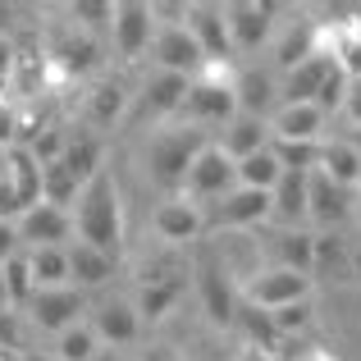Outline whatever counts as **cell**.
<instances>
[{
  "label": "cell",
  "mask_w": 361,
  "mask_h": 361,
  "mask_svg": "<svg viewBox=\"0 0 361 361\" xmlns=\"http://www.w3.org/2000/svg\"><path fill=\"white\" fill-rule=\"evenodd\" d=\"M178 298H183V279H147L137 293V302H133V311H137V320L147 325V320H165L169 311L178 307Z\"/></svg>",
  "instance_id": "obj_31"
},
{
  "label": "cell",
  "mask_w": 361,
  "mask_h": 361,
  "mask_svg": "<svg viewBox=\"0 0 361 361\" xmlns=\"http://www.w3.org/2000/svg\"><path fill=\"white\" fill-rule=\"evenodd\" d=\"M274 261H279V270H293V274H307L311 279V265H316V233L311 229H279V238H274Z\"/></svg>",
  "instance_id": "obj_30"
},
{
  "label": "cell",
  "mask_w": 361,
  "mask_h": 361,
  "mask_svg": "<svg viewBox=\"0 0 361 361\" xmlns=\"http://www.w3.org/2000/svg\"><path fill=\"white\" fill-rule=\"evenodd\" d=\"M243 298L247 307H261V311H274V307H288V302H302L311 298V279L307 274H293V270H256L243 279Z\"/></svg>",
  "instance_id": "obj_8"
},
{
  "label": "cell",
  "mask_w": 361,
  "mask_h": 361,
  "mask_svg": "<svg viewBox=\"0 0 361 361\" xmlns=\"http://www.w3.org/2000/svg\"><path fill=\"white\" fill-rule=\"evenodd\" d=\"M233 174H238V188H252V192H274V183H279L283 165L274 160V151H256V156H243L233 160Z\"/></svg>",
  "instance_id": "obj_32"
},
{
  "label": "cell",
  "mask_w": 361,
  "mask_h": 361,
  "mask_svg": "<svg viewBox=\"0 0 361 361\" xmlns=\"http://www.w3.org/2000/svg\"><path fill=\"white\" fill-rule=\"evenodd\" d=\"M238 361H279V357H274V353H261V348H243Z\"/></svg>",
  "instance_id": "obj_49"
},
{
  "label": "cell",
  "mask_w": 361,
  "mask_h": 361,
  "mask_svg": "<svg viewBox=\"0 0 361 361\" xmlns=\"http://www.w3.org/2000/svg\"><path fill=\"white\" fill-rule=\"evenodd\" d=\"M60 165L69 169L78 183H87V178H97L101 169H106V142H101L97 133H69Z\"/></svg>",
  "instance_id": "obj_25"
},
{
  "label": "cell",
  "mask_w": 361,
  "mask_h": 361,
  "mask_svg": "<svg viewBox=\"0 0 361 361\" xmlns=\"http://www.w3.org/2000/svg\"><path fill=\"white\" fill-rule=\"evenodd\" d=\"M97 361H115V357H106V353H101V357H97Z\"/></svg>",
  "instance_id": "obj_57"
},
{
  "label": "cell",
  "mask_w": 361,
  "mask_h": 361,
  "mask_svg": "<svg viewBox=\"0 0 361 361\" xmlns=\"http://www.w3.org/2000/svg\"><path fill=\"white\" fill-rule=\"evenodd\" d=\"M233 325L247 329V348H261V353H274V348H279V334H274V325H270V311L247 307V302H243Z\"/></svg>",
  "instance_id": "obj_37"
},
{
  "label": "cell",
  "mask_w": 361,
  "mask_h": 361,
  "mask_svg": "<svg viewBox=\"0 0 361 361\" xmlns=\"http://www.w3.org/2000/svg\"><path fill=\"white\" fill-rule=\"evenodd\" d=\"M183 27L192 32V42L202 46L206 64H229L233 60V42H229V23H224V5H188Z\"/></svg>",
  "instance_id": "obj_12"
},
{
  "label": "cell",
  "mask_w": 361,
  "mask_h": 361,
  "mask_svg": "<svg viewBox=\"0 0 361 361\" xmlns=\"http://www.w3.org/2000/svg\"><path fill=\"white\" fill-rule=\"evenodd\" d=\"M14 55H18V46L9 42V37H0V87L9 82V69H14Z\"/></svg>",
  "instance_id": "obj_47"
},
{
  "label": "cell",
  "mask_w": 361,
  "mask_h": 361,
  "mask_svg": "<svg viewBox=\"0 0 361 361\" xmlns=\"http://www.w3.org/2000/svg\"><path fill=\"white\" fill-rule=\"evenodd\" d=\"M0 307H9L5 302V261H0Z\"/></svg>",
  "instance_id": "obj_54"
},
{
  "label": "cell",
  "mask_w": 361,
  "mask_h": 361,
  "mask_svg": "<svg viewBox=\"0 0 361 361\" xmlns=\"http://www.w3.org/2000/svg\"><path fill=\"white\" fill-rule=\"evenodd\" d=\"M274 160H279L283 169H293V174H311L320 160V142H270Z\"/></svg>",
  "instance_id": "obj_39"
},
{
  "label": "cell",
  "mask_w": 361,
  "mask_h": 361,
  "mask_svg": "<svg viewBox=\"0 0 361 361\" xmlns=\"http://www.w3.org/2000/svg\"><path fill=\"white\" fill-rule=\"evenodd\" d=\"M316 169L329 178V183H338V188H361V160H357V151H353V142H325L320 137V160H316Z\"/></svg>",
  "instance_id": "obj_28"
},
{
  "label": "cell",
  "mask_w": 361,
  "mask_h": 361,
  "mask_svg": "<svg viewBox=\"0 0 361 361\" xmlns=\"http://www.w3.org/2000/svg\"><path fill=\"white\" fill-rule=\"evenodd\" d=\"M151 60L160 64V73H183V78H197L206 69L202 46L192 42L188 27H156L151 37Z\"/></svg>",
  "instance_id": "obj_9"
},
{
  "label": "cell",
  "mask_w": 361,
  "mask_h": 361,
  "mask_svg": "<svg viewBox=\"0 0 361 361\" xmlns=\"http://www.w3.org/2000/svg\"><path fill=\"white\" fill-rule=\"evenodd\" d=\"M64 142H69V133H64V128H37L32 137L23 142V147L32 151L37 165H55V160L64 156Z\"/></svg>",
  "instance_id": "obj_41"
},
{
  "label": "cell",
  "mask_w": 361,
  "mask_h": 361,
  "mask_svg": "<svg viewBox=\"0 0 361 361\" xmlns=\"http://www.w3.org/2000/svg\"><path fill=\"white\" fill-rule=\"evenodd\" d=\"M270 220V192H252V188H233L211 206L206 224L211 229H252V224Z\"/></svg>",
  "instance_id": "obj_14"
},
{
  "label": "cell",
  "mask_w": 361,
  "mask_h": 361,
  "mask_svg": "<svg viewBox=\"0 0 361 361\" xmlns=\"http://www.w3.org/2000/svg\"><path fill=\"white\" fill-rule=\"evenodd\" d=\"M97 357H101V338L87 320H78L64 334H55V361H97Z\"/></svg>",
  "instance_id": "obj_34"
},
{
  "label": "cell",
  "mask_w": 361,
  "mask_h": 361,
  "mask_svg": "<svg viewBox=\"0 0 361 361\" xmlns=\"http://www.w3.org/2000/svg\"><path fill=\"white\" fill-rule=\"evenodd\" d=\"M343 101H348V73L338 69V64H329V73H325V82H320L311 106H316L320 115H329V110H343Z\"/></svg>",
  "instance_id": "obj_42"
},
{
  "label": "cell",
  "mask_w": 361,
  "mask_h": 361,
  "mask_svg": "<svg viewBox=\"0 0 361 361\" xmlns=\"http://www.w3.org/2000/svg\"><path fill=\"white\" fill-rule=\"evenodd\" d=\"M329 64H334L329 55H311V60L293 64V69L279 78V106H307V101H316L320 82H325V73H329Z\"/></svg>",
  "instance_id": "obj_22"
},
{
  "label": "cell",
  "mask_w": 361,
  "mask_h": 361,
  "mask_svg": "<svg viewBox=\"0 0 361 361\" xmlns=\"http://www.w3.org/2000/svg\"><path fill=\"white\" fill-rule=\"evenodd\" d=\"M101 51L92 42V32H78V27H64V32L51 37V51H46V69L51 78H78V73L97 69Z\"/></svg>",
  "instance_id": "obj_10"
},
{
  "label": "cell",
  "mask_w": 361,
  "mask_h": 361,
  "mask_svg": "<svg viewBox=\"0 0 361 361\" xmlns=\"http://www.w3.org/2000/svg\"><path fill=\"white\" fill-rule=\"evenodd\" d=\"M64 256H69V283L78 293H87V288H106L110 279H115V256H106V252H97V247H87V243H69L64 247Z\"/></svg>",
  "instance_id": "obj_18"
},
{
  "label": "cell",
  "mask_w": 361,
  "mask_h": 361,
  "mask_svg": "<svg viewBox=\"0 0 361 361\" xmlns=\"http://www.w3.org/2000/svg\"><path fill=\"white\" fill-rule=\"evenodd\" d=\"M211 142L206 128H188V123H174V128H156V137L147 142V174L156 188L165 192H183V178L192 169L197 151Z\"/></svg>",
  "instance_id": "obj_2"
},
{
  "label": "cell",
  "mask_w": 361,
  "mask_h": 361,
  "mask_svg": "<svg viewBox=\"0 0 361 361\" xmlns=\"http://www.w3.org/2000/svg\"><path fill=\"white\" fill-rule=\"evenodd\" d=\"M188 82L183 73H156V78L147 82V92H142V110H147V119H174L178 106H183L188 97Z\"/></svg>",
  "instance_id": "obj_26"
},
{
  "label": "cell",
  "mask_w": 361,
  "mask_h": 361,
  "mask_svg": "<svg viewBox=\"0 0 361 361\" xmlns=\"http://www.w3.org/2000/svg\"><path fill=\"white\" fill-rule=\"evenodd\" d=\"M348 261H353V252H348V243L334 229L316 233V265H311V274L316 270H348Z\"/></svg>",
  "instance_id": "obj_40"
},
{
  "label": "cell",
  "mask_w": 361,
  "mask_h": 361,
  "mask_svg": "<svg viewBox=\"0 0 361 361\" xmlns=\"http://www.w3.org/2000/svg\"><path fill=\"white\" fill-rule=\"evenodd\" d=\"M265 123H270V142H320L325 115L307 101V106H279Z\"/></svg>",
  "instance_id": "obj_21"
},
{
  "label": "cell",
  "mask_w": 361,
  "mask_h": 361,
  "mask_svg": "<svg viewBox=\"0 0 361 361\" xmlns=\"http://www.w3.org/2000/svg\"><path fill=\"white\" fill-rule=\"evenodd\" d=\"M202 229H206V211L197 202H188V197H169L156 211V233L165 243H192L202 238Z\"/></svg>",
  "instance_id": "obj_19"
},
{
  "label": "cell",
  "mask_w": 361,
  "mask_h": 361,
  "mask_svg": "<svg viewBox=\"0 0 361 361\" xmlns=\"http://www.w3.org/2000/svg\"><path fill=\"white\" fill-rule=\"evenodd\" d=\"M233 115H238V101H233L229 69L220 73V64H206V69L188 82V97H183V106H178L174 119L188 123V128H211V123L224 128Z\"/></svg>",
  "instance_id": "obj_3"
},
{
  "label": "cell",
  "mask_w": 361,
  "mask_h": 361,
  "mask_svg": "<svg viewBox=\"0 0 361 361\" xmlns=\"http://www.w3.org/2000/svg\"><path fill=\"white\" fill-rule=\"evenodd\" d=\"M14 229H18V247L23 252H32V247H64L73 238V215L37 202L14 220Z\"/></svg>",
  "instance_id": "obj_11"
},
{
  "label": "cell",
  "mask_w": 361,
  "mask_h": 361,
  "mask_svg": "<svg viewBox=\"0 0 361 361\" xmlns=\"http://www.w3.org/2000/svg\"><path fill=\"white\" fill-rule=\"evenodd\" d=\"M14 252H23V247H18V229L9 220H0V261H9Z\"/></svg>",
  "instance_id": "obj_45"
},
{
  "label": "cell",
  "mask_w": 361,
  "mask_h": 361,
  "mask_svg": "<svg viewBox=\"0 0 361 361\" xmlns=\"http://www.w3.org/2000/svg\"><path fill=\"white\" fill-rule=\"evenodd\" d=\"M78 211H73V233L78 243L97 247V252L115 256L119 261V247H123V202H119V183L110 169H101L97 178H87L78 192Z\"/></svg>",
  "instance_id": "obj_1"
},
{
  "label": "cell",
  "mask_w": 361,
  "mask_h": 361,
  "mask_svg": "<svg viewBox=\"0 0 361 361\" xmlns=\"http://www.w3.org/2000/svg\"><path fill=\"white\" fill-rule=\"evenodd\" d=\"M279 361H338V357L325 353V348H298V353H283Z\"/></svg>",
  "instance_id": "obj_48"
},
{
  "label": "cell",
  "mask_w": 361,
  "mask_h": 361,
  "mask_svg": "<svg viewBox=\"0 0 361 361\" xmlns=\"http://www.w3.org/2000/svg\"><path fill=\"white\" fill-rule=\"evenodd\" d=\"M142 361H178V357H174V348H151Z\"/></svg>",
  "instance_id": "obj_50"
},
{
  "label": "cell",
  "mask_w": 361,
  "mask_h": 361,
  "mask_svg": "<svg viewBox=\"0 0 361 361\" xmlns=\"http://www.w3.org/2000/svg\"><path fill=\"white\" fill-rule=\"evenodd\" d=\"M37 283H32V270H27V252H14L5 261V302L14 311H23L27 302H32Z\"/></svg>",
  "instance_id": "obj_36"
},
{
  "label": "cell",
  "mask_w": 361,
  "mask_h": 361,
  "mask_svg": "<svg viewBox=\"0 0 361 361\" xmlns=\"http://www.w3.org/2000/svg\"><path fill=\"white\" fill-rule=\"evenodd\" d=\"M27 270H32L37 288H69V256H64V247H32L27 252Z\"/></svg>",
  "instance_id": "obj_33"
},
{
  "label": "cell",
  "mask_w": 361,
  "mask_h": 361,
  "mask_svg": "<svg viewBox=\"0 0 361 361\" xmlns=\"http://www.w3.org/2000/svg\"><path fill=\"white\" fill-rule=\"evenodd\" d=\"M9 23H14V5H0V37H9Z\"/></svg>",
  "instance_id": "obj_51"
},
{
  "label": "cell",
  "mask_w": 361,
  "mask_h": 361,
  "mask_svg": "<svg viewBox=\"0 0 361 361\" xmlns=\"http://www.w3.org/2000/svg\"><path fill=\"white\" fill-rule=\"evenodd\" d=\"M224 23H229V42L233 55H252L270 42L274 32V5H252V0H238V5H224Z\"/></svg>",
  "instance_id": "obj_13"
},
{
  "label": "cell",
  "mask_w": 361,
  "mask_h": 361,
  "mask_svg": "<svg viewBox=\"0 0 361 361\" xmlns=\"http://www.w3.org/2000/svg\"><path fill=\"white\" fill-rule=\"evenodd\" d=\"M348 270H353L357 279H361V247H357V252H353V261H348Z\"/></svg>",
  "instance_id": "obj_52"
},
{
  "label": "cell",
  "mask_w": 361,
  "mask_h": 361,
  "mask_svg": "<svg viewBox=\"0 0 361 361\" xmlns=\"http://www.w3.org/2000/svg\"><path fill=\"white\" fill-rule=\"evenodd\" d=\"M238 188V174H233V160L224 156L215 142H206L202 151H197V160H192V169H188V178H183V192L178 197H188V202H197L206 211V202H220L224 192H233Z\"/></svg>",
  "instance_id": "obj_4"
},
{
  "label": "cell",
  "mask_w": 361,
  "mask_h": 361,
  "mask_svg": "<svg viewBox=\"0 0 361 361\" xmlns=\"http://www.w3.org/2000/svg\"><path fill=\"white\" fill-rule=\"evenodd\" d=\"M5 178H9V188L18 192V206H23V211L42 202V165L32 160L27 147H9L5 151Z\"/></svg>",
  "instance_id": "obj_27"
},
{
  "label": "cell",
  "mask_w": 361,
  "mask_h": 361,
  "mask_svg": "<svg viewBox=\"0 0 361 361\" xmlns=\"http://www.w3.org/2000/svg\"><path fill=\"white\" fill-rule=\"evenodd\" d=\"M110 37H115L119 60L123 64H137L142 55L151 51V37H156L151 5H142V0H119L115 14H110Z\"/></svg>",
  "instance_id": "obj_7"
},
{
  "label": "cell",
  "mask_w": 361,
  "mask_h": 361,
  "mask_svg": "<svg viewBox=\"0 0 361 361\" xmlns=\"http://www.w3.org/2000/svg\"><path fill=\"white\" fill-rule=\"evenodd\" d=\"M197 293H202V307L211 316V325L229 329L238 320V293H233V274L215 261L211 252L197 256Z\"/></svg>",
  "instance_id": "obj_6"
},
{
  "label": "cell",
  "mask_w": 361,
  "mask_h": 361,
  "mask_svg": "<svg viewBox=\"0 0 361 361\" xmlns=\"http://www.w3.org/2000/svg\"><path fill=\"white\" fill-rule=\"evenodd\" d=\"M270 220L279 229H302L307 224V174H293V169L279 174V183L270 192Z\"/></svg>",
  "instance_id": "obj_20"
},
{
  "label": "cell",
  "mask_w": 361,
  "mask_h": 361,
  "mask_svg": "<svg viewBox=\"0 0 361 361\" xmlns=\"http://www.w3.org/2000/svg\"><path fill=\"white\" fill-rule=\"evenodd\" d=\"M0 169H5V151H0Z\"/></svg>",
  "instance_id": "obj_58"
},
{
  "label": "cell",
  "mask_w": 361,
  "mask_h": 361,
  "mask_svg": "<svg viewBox=\"0 0 361 361\" xmlns=\"http://www.w3.org/2000/svg\"><path fill=\"white\" fill-rule=\"evenodd\" d=\"M23 311H27V320H32V329H42V334H64L69 325H78V320L87 316V293H78L73 283L69 288H37Z\"/></svg>",
  "instance_id": "obj_5"
},
{
  "label": "cell",
  "mask_w": 361,
  "mask_h": 361,
  "mask_svg": "<svg viewBox=\"0 0 361 361\" xmlns=\"http://www.w3.org/2000/svg\"><path fill=\"white\" fill-rule=\"evenodd\" d=\"M215 147H220L229 160L256 156V151L270 147V123H265V119H252V115H233L229 123H224V133H220V142H215Z\"/></svg>",
  "instance_id": "obj_23"
},
{
  "label": "cell",
  "mask_w": 361,
  "mask_h": 361,
  "mask_svg": "<svg viewBox=\"0 0 361 361\" xmlns=\"http://www.w3.org/2000/svg\"><path fill=\"white\" fill-rule=\"evenodd\" d=\"M348 211H353L348 188L329 183L320 169H311L307 174V220H316L320 229H338V224L348 220Z\"/></svg>",
  "instance_id": "obj_15"
},
{
  "label": "cell",
  "mask_w": 361,
  "mask_h": 361,
  "mask_svg": "<svg viewBox=\"0 0 361 361\" xmlns=\"http://www.w3.org/2000/svg\"><path fill=\"white\" fill-rule=\"evenodd\" d=\"M23 338H27L23 311L0 307V353H23Z\"/></svg>",
  "instance_id": "obj_44"
},
{
  "label": "cell",
  "mask_w": 361,
  "mask_h": 361,
  "mask_svg": "<svg viewBox=\"0 0 361 361\" xmlns=\"http://www.w3.org/2000/svg\"><path fill=\"white\" fill-rule=\"evenodd\" d=\"M82 183L69 174V169L55 160V165H42V206H55V211H69L78 202Z\"/></svg>",
  "instance_id": "obj_35"
},
{
  "label": "cell",
  "mask_w": 361,
  "mask_h": 361,
  "mask_svg": "<svg viewBox=\"0 0 361 361\" xmlns=\"http://www.w3.org/2000/svg\"><path fill=\"white\" fill-rule=\"evenodd\" d=\"M311 316H316V307H311V298H302V302H288V307H274L270 325L279 338H298L302 329H311Z\"/></svg>",
  "instance_id": "obj_38"
},
{
  "label": "cell",
  "mask_w": 361,
  "mask_h": 361,
  "mask_svg": "<svg viewBox=\"0 0 361 361\" xmlns=\"http://www.w3.org/2000/svg\"><path fill=\"white\" fill-rule=\"evenodd\" d=\"M343 110H348V119L361 128V78H348V101H343Z\"/></svg>",
  "instance_id": "obj_46"
},
{
  "label": "cell",
  "mask_w": 361,
  "mask_h": 361,
  "mask_svg": "<svg viewBox=\"0 0 361 361\" xmlns=\"http://www.w3.org/2000/svg\"><path fill=\"white\" fill-rule=\"evenodd\" d=\"M0 361H18V353H0Z\"/></svg>",
  "instance_id": "obj_56"
},
{
  "label": "cell",
  "mask_w": 361,
  "mask_h": 361,
  "mask_svg": "<svg viewBox=\"0 0 361 361\" xmlns=\"http://www.w3.org/2000/svg\"><path fill=\"white\" fill-rule=\"evenodd\" d=\"M92 329H97V338L101 343H110V348H123V343H137V334H142V320H137V311H133V302H101L97 311H92V320H87Z\"/></svg>",
  "instance_id": "obj_17"
},
{
  "label": "cell",
  "mask_w": 361,
  "mask_h": 361,
  "mask_svg": "<svg viewBox=\"0 0 361 361\" xmlns=\"http://www.w3.org/2000/svg\"><path fill=\"white\" fill-rule=\"evenodd\" d=\"M233 101H238V115L270 119L279 110V78L270 69H243L233 78Z\"/></svg>",
  "instance_id": "obj_16"
},
{
  "label": "cell",
  "mask_w": 361,
  "mask_h": 361,
  "mask_svg": "<svg viewBox=\"0 0 361 361\" xmlns=\"http://www.w3.org/2000/svg\"><path fill=\"white\" fill-rule=\"evenodd\" d=\"M18 361H55V357H46V353H23Z\"/></svg>",
  "instance_id": "obj_53"
},
{
  "label": "cell",
  "mask_w": 361,
  "mask_h": 361,
  "mask_svg": "<svg viewBox=\"0 0 361 361\" xmlns=\"http://www.w3.org/2000/svg\"><path fill=\"white\" fill-rule=\"evenodd\" d=\"M82 110H87L92 128H115L123 119V110H128V92H123V82H115V78H101L97 87L87 92Z\"/></svg>",
  "instance_id": "obj_29"
},
{
  "label": "cell",
  "mask_w": 361,
  "mask_h": 361,
  "mask_svg": "<svg viewBox=\"0 0 361 361\" xmlns=\"http://www.w3.org/2000/svg\"><path fill=\"white\" fill-rule=\"evenodd\" d=\"M64 14L73 18L69 27H78V32H92V27H110V14H115V5H106V0H78V5H69Z\"/></svg>",
  "instance_id": "obj_43"
},
{
  "label": "cell",
  "mask_w": 361,
  "mask_h": 361,
  "mask_svg": "<svg viewBox=\"0 0 361 361\" xmlns=\"http://www.w3.org/2000/svg\"><path fill=\"white\" fill-rule=\"evenodd\" d=\"M311 55H320V23L298 18V23H288L283 37L274 42V64H279V73H288L293 64L311 60Z\"/></svg>",
  "instance_id": "obj_24"
},
{
  "label": "cell",
  "mask_w": 361,
  "mask_h": 361,
  "mask_svg": "<svg viewBox=\"0 0 361 361\" xmlns=\"http://www.w3.org/2000/svg\"><path fill=\"white\" fill-rule=\"evenodd\" d=\"M348 142H353V151H357V160H361V133H353Z\"/></svg>",
  "instance_id": "obj_55"
}]
</instances>
